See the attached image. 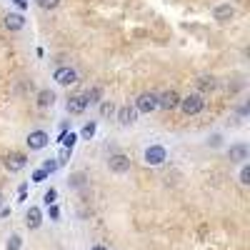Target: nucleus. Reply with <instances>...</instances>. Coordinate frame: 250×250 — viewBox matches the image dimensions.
<instances>
[{"instance_id":"nucleus-32","label":"nucleus","mask_w":250,"mask_h":250,"mask_svg":"<svg viewBox=\"0 0 250 250\" xmlns=\"http://www.w3.org/2000/svg\"><path fill=\"white\" fill-rule=\"evenodd\" d=\"M0 205H3V193H0Z\"/></svg>"},{"instance_id":"nucleus-15","label":"nucleus","mask_w":250,"mask_h":250,"mask_svg":"<svg viewBox=\"0 0 250 250\" xmlns=\"http://www.w3.org/2000/svg\"><path fill=\"white\" fill-rule=\"evenodd\" d=\"M195 85H198L200 93H208V90L215 88V78H213V75H200V78L195 80ZM200 93H198V95H200Z\"/></svg>"},{"instance_id":"nucleus-4","label":"nucleus","mask_w":250,"mask_h":250,"mask_svg":"<svg viewBox=\"0 0 250 250\" xmlns=\"http://www.w3.org/2000/svg\"><path fill=\"white\" fill-rule=\"evenodd\" d=\"M165 158H168V150H165L163 145H150V148L143 153V160L148 165H160V163H165Z\"/></svg>"},{"instance_id":"nucleus-29","label":"nucleus","mask_w":250,"mask_h":250,"mask_svg":"<svg viewBox=\"0 0 250 250\" xmlns=\"http://www.w3.org/2000/svg\"><path fill=\"white\" fill-rule=\"evenodd\" d=\"M68 158H70V150H65V148H62V153H60V158H58V165H60V163H65Z\"/></svg>"},{"instance_id":"nucleus-11","label":"nucleus","mask_w":250,"mask_h":250,"mask_svg":"<svg viewBox=\"0 0 250 250\" xmlns=\"http://www.w3.org/2000/svg\"><path fill=\"white\" fill-rule=\"evenodd\" d=\"M25 163H28V158H25L23 153H13V155L5 158V168H8L10 173H15V170H23Z\"/></svg>"},{"instance_id":"nucleus-9","label":"nucleus","mask_w":250,"mask_h":250,"mask_svg":"<svg viewBox=\"0 0 250 250\" xmlns=\"http://www.w3.org/2000/svg\"><path fill=\"white\" fill-rule=\"evenodd\" d=\"M68 113L70 115H80V113H85V108H88V100H85V95H73L70 100H68Z\"/></svg>"},{"instance_id":"nucleus-23","label":"nucleus","mask_w":250,"mask_h":250,"mask_svg":"<svg viewBox=\"0 0 250 250\" xmlns=\"http://www.w3.org/2000/svg\"><path fill=\"white\" fill-rule=\"evenodd\" d=\"M55 198H58V190H55V188H50V190H45V195H43L45 205H55Z\"/></svg>"},{"instance_id":"nucleus-16","label":"nucleus","mask_w":250,"mask_h":250,"mask_svg":"<svg viewBox=\"0 0 250 250\" xmlns=\"http://www.w3.org/2000/svg\"><path fill=\"white\" fill-rule=\"evenodd\" d=\"M55 103V93L53 90H40L38 93V108H50Z\"/></svg>"},{"instance_id":"nucleus-20","label":"nucleus","mask_w":250,"mask_h":250,"mask_svg":"<svg viewBox=\"0 0 250 250\" xmlns=\"http://www.w3.org/2000/svg\"><path fill=\"white\" fill-rule=\"evenodd\" d=\"M68 183H70L73 188H83V185H85V173H73Z\"/></svg>"},{"instance_id":"nucleus-13","label":"nucleus","mask_w":250,"mask_h":250,"mask_svg":"<svg viewBox=\"0 0 250 250\" xmlns=\"http://www.w3.org/2000/svg\"><path fill=\"white\" fill-rule=\"evenodd\" d=\"M23 25H25V18L20 13H8L5 15V28L8 30H23Z\"/></svg>"},{"instance_id":"nucleus-7","label":"nucleus","mask_w":250,"mask_h":250,"mask_svg":"<svg viewBox=\"0 0 250 250\" xmlns=\"http://www.w3.org/2000/svg\"><path fill=\"white\" fill-rule=\"evenodd\" d=\"M48 143H50V138H48L45 130H33V133L28 135V148H30V150H43Z\"/></svg>"},{"instance_id":"nucleus-1","label":"nucleus","mask_w":250,"mask_h":250,"mask_svg":"<svg viewBox=\"0 0 250 250\" xmlns=\"http://www.w3.org/2000/svg\"><path fill=\"white\" fill-rule=\"evenodd\" d=\"M180 108H183V113H185V115H198V113L205 108V100H203V95L190 93V95L180 98Z\"/></svg>"},{"instance_id":"nucleus-17","label":"nucleus","mask_w":250,"mask_h":250,"mask_svg":"<svg viewBox=\"0 0 250 250\" xmlns=\"http://www.w3.org/2000/svg\"><path fill=\"white\" fill-rule=\"evenodd\" d=\"M75 140H78V135H75V133H62V135H60V143L65 145V150H73Z\"/></svg>"},{"instance_id":"nucleus-26","label":"nucleus","mask_w":250,"mask_h":250,"mask_svg":"<svg viewBox=\"0 0 250 250\" xmlns=\"http://www.w3.org/2000/svg\"><path fill=\"white\" fill-rule=\"evenodd\" d=\"M55 168H58V160H45V165H43V170H45V173H53Z\"/></svg>"},{"instance_id":"nucleus-27","label":"nucleus","mask_w":250,"mask_h":250,"mask_svg":"<svg viewBox=\"0 0 250 250\" xmlns=\"http://www.w3.org/2000/svg\"><path fill=\"white\" fill-rule=\"evenodd\" d=\"M45 178H48V173H45V170H35V173H33V180H35V183H43Z\"/></svg>"},{"instance_id":"nucleus-28","label":"nucleus","mask_w":250,"mask_h":250,"mask_svg":"<svg viewBox=\"0 0 250 250\" xmlns=\"http://www.w3.org/2000/svg\"><path fill=\"white\" fill-rule=\"evenodd\" d=\"M208 145H213V148H218V145H220V135H210V138H208Z\"/></svg>"},{"instance_id":"nucleus-12","label":"nucleus","mask_w":250,"mask_h":250,"mask_svg":"<svg viewBox=\"0 0 250 250\" xmlns=\"http://www.w3.org/2000/svg\"><path fill=\"white\" fill-rule=\"evenodd\" d=\"M228 158H230V163H243V160H248V145H245V143H235V145H230V150H228Z\"/></svg>"},{"instance_id":"nucleus-5","label":"nucleus","mask_w":250,"mask_h":250,"mask_svg":"<svg viewBox=\"0 0 250 250\" xmlns=\"http://www.w3.org/2000/svg\"><path fill=\"white\" fill-rule=\"evenodd\" d=\"M53 80L58 83V85H73V83H78V70L75 68H68V65H62L55 70Z\"/></svg>"},{"instance_id":"nucleus-24","label":"nucleus","mask_w":250,"mask_h":250,"mask_svg":"<svg viewBox=\"0 0 250 250\" xmlns=\"http://www.w3.org/2000/svg\"><path fill=\"white\" fill-rule=\"evenodd\" d=\"M93 135H95V123H88L85 128H83V138H85V140H90Z\"/></svg>"},{"instance_id":"nucleus-31","label":"nucleus","mask_w":250,"mask_h":250,"mask_svg":"<svg viewBox=\"0 0 250 250\" xmlns=\"http://www.w3.org/2000/svg\"><path fill=\"white\" fill-rule=\"evenodd\" d=\"M90 250H108V248H105V245H93Z\"/></svg>"},{"instance_id":"nucleus-30","label":"nucleus","mask_w":250,"mask_h":250,"mask_svg":"<svg viewBox=\"0 0 250 250\" xmlns=\"http://www.w3.org/2000/svg\"><path fill=\"white\" fill-rule=\"evenodd\" d=\"M48 213H50V218L55 220V218H58V205H48Z\"/></svg>"},{"instance_id":"nucleus-21","label":"nucleus","mask_w":250,"mask_h":250,"mask_svg":"<svg viewBox=\"0 0 250 250\" xmlns=\"http://www.w3.org/2000/svg\"><path fill=\"white\" fill-rule=\"evenodd\" d=\"M35 3H38V8H43V10H53V8L60 5V0H35Z\"/></svg>"},{"instance_id":"nucleus-6","label":"nucleus","mask_w":250,"mask_h":250,"mask_svg":"<svg viewBox=\"0 0 250 250\" xmlns=\"http://www.w3.org/2000/svg\"><path fill=\"white\" fill-rule=\"evenodd\" d=\"M178 105H180V95H178L175 90H168V93L158 95V108H163V110H175Z\"/></svg>"},{"instance_id":"nucleus-18","label":"nucleus","mask_w":250,"mask_h":250,"mask_svg":"<svg viewBox=\"0 0 250 250\" xmlns=\"http://www.w3.org/2000/svg\"><path fill=\"white\" fill-rule=\"evenodd\" d=\"M113 113H115V105H113L110 100H105V103H100V115H103V118H110Z\"/></svg>"},{"instance_id":"nucleus-25","label":"nucleus","mask_w":250,"mask_h":250,"mask_svg":"<svg viewBox=\"0 0 250 250\" xmlns=\"http://www.w3.org/2000/svg\"><path fill=\"white\" fill-rule=\"evenodd\" d=\"M240 183H243V185L250 183V168H248V165H243V170H240Z\"/></svg>"},{"instance_id":"nucleus-3","label":"nucleus","mask_w":250,"mask_h":250,"mask_svg":"<svg viewBox=\"0 0 250 250\" xmlns=\"http://www.w3.org/2000/svg\"><path fill=\"white\" fill-rule=\"evenodd\" d=\"M108 168H110V173L125 175V173L130 170V158H128V155H123V153H115V155L108 158Z\"/></svg>"},{"instance_id":"nucleus-2","label":"nucleus","mask_w":250,"mask_h":250,"mask_svg":"<svg viewBox=\"0 0 250 250\" xmlns=\"http://www.w3.org/2000/svg\"><path fill=\"white\" fill-rule=\"evenodd\" d=\"M135 110L138 113H153L158 110V95L155 93H140L135 100Z\"/></svg>"},{"instance_id":"nucleus-14","label":"nucleus","mask_w":250,"mask_h":250,"mask_svg":"<svg viewBox=\"0 0 250 250\" xmlns=\"http://www.w3.org/2000/svg\"><path fill=\"white\" fill-rule=\"evenodd\" d=\"M28 228H30V230H35V228H40V223H43V213H40V208H30V210H28Z\"/></svg>"},{"instance_id":"nucleus-19","label":"nucleus","mask_w":250,"mask_h":250,"mask_svg":"<svg viewBox=\"0 0 250 250\" xmlns=\"http://www.w3.org/2000/svg\"><path fill=\"white\" fill-rule=\"evenodd\" d=\"M100 95H103V90H100V88H90V90L85 93L88 105H90V103H100Z\"/></svg>"},{"instance_id":"nucleus-10","label":"nucleus","mask_w":250,"mask_h":250,"mask_svg":"<svg viewBox=\"0 0 250 250\" xmlns=\"http://www.w3.org/2000/svg\"><path fill=\"white\" fill-rule=\"evenodd\" d=\"M118 120H120V125H133L135 120H138V110H135V105H123L120 110H118Z\"/></svg>"},{"instance_id":"nucleus-8","label":"nucleus","mask_w":250,"mask_h":250,"mask_svg":"<svg viewBox=\"0 0 250 250\" xmlns=\"http://www.w3.org/2000/svg\"><path fill=\"white\" fill-rule=\"evenodd\" d=\"M213 18L218 20V23H230V20L235 18V8L230 3H223V5H218L213 10Z\"/></svg>"},{"instance_id":"nucleus-22","label":"nucleus","mask_w":250,"mask_h":250,"mask_svg":"<svg viewBox=\"0 0 250 250\" xmlns=\"http://www.w3.org/2000/svg\"><path fill=\"white\" fill-rule=\"evenodd\" d=\"M20 245H23V238H20V235H10L5 250H20Z\"/></svg>"}]
</instances>
